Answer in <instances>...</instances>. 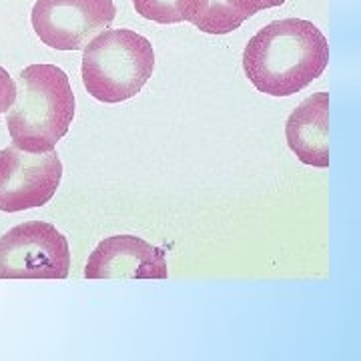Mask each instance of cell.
I'll return each mask as SVG.
<instances>
[{
    "mask_svg": "<svg viewBox=\"0 0 361 361\" xmlns=\"http://www.w3.org/2000/svg\"><path fill=\"white\" fill-rule=\"evenodd\" d=\"M329 63L325 34L313 22L283 18L267 24L243 50V70L269 97H291L312 84Z\"/></svg>",
    "mask_w": 361,
    "mask_h": 361,
    "instance_id": "obj_1",
    "label": "cell"
},
{
    "mask_svg": "<svg viewBox=\"0 0 361 361\" xmlns=\"http://www.w3.org/2000/svg\"><path fill=\"white\" fill-rule=\"evenodd\" d=\"M15 84L17 97L6 111L15 147L29 153L52 151L75 116V93L66 72L54 65H31Z\"/></svg>",
    "mask_w": 361,
    "mask_h": 361,
    "instance_id": "obj_2",
    "label": "cell"
},
{
    "mask_svg": "<svg viewBox=\"0 0 361 361\" xmlns=\"http://www.w3.org/2000/svg\"><path fill=\"white\" fill-rule=\"evenodd\" d=\"M155 50L145 36L132 31H102L84 45L82 82L100 102L132 99L153 77Z\"/></svg>",
    "mask_w": 361,
    "mask_h": 361,
    "instance_id": "obj_3",
    "label": "cell"
},
{
    "mask_svg": "<svg viewBox=\"0 0 361 361\" xmlns=\"http://www.w3.org/2000/svg\"><path fill=\"white\" fill-rule=\"evenodd\" d=\"M68 269V241L50 223L26 221L0 237V279H65Z\"/></svg>",
    "mask_w": 361,
    "mask_h": 361,
    "instance_id": "obj_4",
    "label": "cell"
},
{
    "mask_svg": "<svg viewBox=\"0 0 361 361\" xmlns=\"http://www.w3.org/2000/svg\"><path fill=\"white\" fill-rule=\"evenodd\" d=\"M63 179L56 151L29 153L18 147L0 151V211L17 213L47 205Z\"/></svg>",
    "mask_w": 361,
    "mask_h": 361,
    "instance_id": "obj_5",
    "label": "cell"
},
{
    "mask_svg": "<svg viewBox=\"0 0 361 361\" xmlns=\"http://www.w3.org/2000/svg\"><path fill=\"white\" fill-rule=\"evenodd\" d=\"M115 20L113 0H36L33 29L56 50H81Z\"/></svg>",
    "mask_w": 361,
    "mask_h": 361,
    "instance_id": "obj_6",
    "label": "cell"
},
{
    "mask_svg": "<svg viewBox=\"0 0 361 361\" xmlns=\"http://www.w3.org/2000/svg\"><path fill=\"white\" fill-rule=\"evenodd\" d=\"M167 257L161 247H153L135 235H115L91 253L86 279H167Z\"/></svg>",
    "mask_w": 361,
    "mask_h": 361,
    "instance_id": "obj_7",
    "label": "cell"
},
{
    "mask_svg": "<svg viewBox=\"0 0 361 361\" xmlns=\"http://www.w3.org/2000/svg\"><path fill=\"white\" fill-rule=\"evenodd\" d=\"M287 145L301 163L329 167V95L315 93L287 118Z\"/></svg>",
    "mask_w": 361,
    "mask_h": 361,
    "instance_id": "obj_8",
    "label": "cell"
},
{
    "mask_svg": "<svg viewBox=\"0 0 361 361\" xmlns=\"http://www.w3.org/2000/svg\"><path fill=\"white\" fill-rule=\"evenodd\" d=\"M135 10L147 20L159 24H175V22H191L201 33H205L211 0H132Z\"/></svg>",
    "mask_w": 361,
    "mask_h": 361,
    "instance_id": "obj_9",
    "label": "cell"
},
{
    "mask_svg": "<svg viewBox=\"0 0 361 361\" xmlns=\"http://www.w3.org/2000/svg\"><path fill=\"white\" fill-rule=\"evenodd\" d=\"M231 10L245 22L247 18L257 15L259 10L265 8H273V6H281L285 0H223Z\"/></svg>",
    "mask_w": 361,
    "mask_h": 361,
    "instance_id": "obj_10",
    "label": "cell"
},
{
    "mask_svg": "<svg viewBox=\"0 0 361 361\" xmlns=\"http://www.w3.org/2000/svg\"><path fill=\"white\" fill-rule=\"evenodd\" d=\"M17 97V84L10 79V75L0 66V115L10 109Z\"/></svg>",
    "mask_w": 361,
    "mask_h": 361,
    "instance_id": "obj_11",
    "label": "cell"
}]
</instances>
